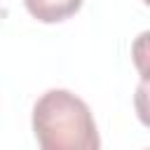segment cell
<instances>
[{
	"instance_id": "cell-1",
	"label": "cell",
	"mask_w": 150,
	"mask_h": 150,
	"mask_svg": "<svg viewBox=\"0 0 150 150\" xmlns=\"http://www.w3.org/2000/svg\"><path fill=\"white\" fill-rule=\"evenodd\" d=\"M33 134L42 150H96L101 145L89 105L68 89H49L35 101Z\"/></svg>"
},
{
	"instance_id": "cell-2",
	"label": "cell",
	"mask_w": 150,
	"mask_h": 150,
	"mask_svg": "<svg viewBox=\"0 0 150 150\" xmlns=\"http://www.w3.org/2000/svg\"><path fill=\"white\" fill-rule=\"evenodd\" d=\"M23 5L30 12V16L38 21L61 23L82 7V0H23Z\"/></svg>"
},
{
	"instance_id": "cell-3",
	"label": "cell",
	"mask_w": 150,
	"mask_h": 150,
	"mask_svg": "<svg viewBox=\"0 0 150 150\" xmlns=\"http://www.w3.org/2000/svg\"><path fill=\"white\" fill-rule=\"evenodd\" d=\"M9 12V0H0V19H5Z\"/></svg>"
}]
</instances>
